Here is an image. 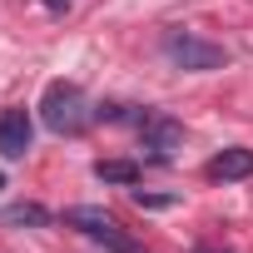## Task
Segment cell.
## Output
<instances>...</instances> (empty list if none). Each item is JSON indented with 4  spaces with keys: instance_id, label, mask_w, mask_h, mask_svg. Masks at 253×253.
Segmentation results:
<instances>
[{
    "instance_id": "obj_1",
    "label": "cell",
    "mask_w": 253,
    "mask_h": 253,
    "mask_svg": "<svg viewBox=\"0 0 253 253\" xmlns=\"http://www.w3.org/2000/svg\"><path fill=\"white\" fill-rule=\"evenodd\" d=\"M40 119H45V129H55V134H80L89 124V104H84L80 84L55 80L45 89V99H40Z\"/></svg>"
},
{
    "instance_id": "obj_2",
    "label": "cell",
    "mask_w": 253,
    "mask_h": 253,
    "mask_svg": "<svg viewBox=\"0 0 253 253\" xmlns=\"http://www.w3.org/2000/svg\"><path fill=\"white\" fill-rule=\"evenodd\" d=\"M164 55L179 70H189V75H209V70L228 65V50L213 45V40H204V35H194V30H169L164 35Z\"/></svg>"
},
{
    "instance_id": "obj_3",
    "label": "cell",
    "mask_w": 253,
    "mask_h": 253,
    "mask_svg": "<svg viewBox=\"0 0 253 253\" xmlns=\"http://www.w3.org/2000/svg\"><path fill=\"white\" fill-rule=\"evenodd\" d=\"M139 139H144V154H149V159L169 164V159L179 154V144H184V124L169 119V114H144V119H139Z\"/></svg>"
},
{
    "instance_id": "obj_4",
    "label": "cell",
    "mask_w": 253,
    "mask_h": 253,
    "mask_svg": "<svg viewBox=\"0 0 253 253\" xmlns=\"http://www.w3.org/2000/svg\"><path fill=\"white\" fill-rule=\"evenodd\" d=\"M65 223H70V228H80L84 238H99V243H124V233H119V218H114L109 209L75 204V209H65Z\"/></svg>"
},
{
    "instance_id": "obj_5",
    "label": "cell",
    "mask_w": 253,
    "mask_h": 253,
    "mask_svg": "<svg viewBox=\"0 0 253 253\" xmlns=\"http://www.w3.org/2000/svg\"><path fill=\"white\" fill-rule=\"evenodd\" d=\"M30 134H35V124H30L25 109H5V114H0V154H5V159H25Z\"/></svg>"
},
{
    "instance_id": "obj_6",
    "label": "cell",
    "mask_w": 253,
    "mask_h": 253,
    "mask_svg": "<svg viewBox=\"0 0 253 253\" xmlns=\"http://www.w3.org/2000/svg\"><path fill=\"white\" fill-rule=\"evenodd\" d=\"M253 174V149H223V154H213L209 159V179H218V184H233V179H248Z\"/></svg>"
},
{
    "instance_id": "obj_7",
    "label": "cell",
    "mask_w": 253,
    "mask_h": 253,
    "mask_svg": "<svg viewBox=\"0 0 253 253\" xmlns=\"http://www.w3.org/2000/svg\"><path fill=\"white\" fill-rule=\"evenodd\" d=\"M94 179L99 184H139V164H129V159H99Z\"/></svg>"
},
{
    "instance_id": "obj_8",
    "label": "cell",
    "mask_w": 253,
    "mask_h": 253,
    "mask_svg": "<svg viewBox=\"0 0 253 253\" xmlns=\"http://www.w3.org/2000/svg\"><path fill=\"white\" fill-rule=\"evenodd\" d=\"M5 223H30V228H45V223H50V209H40V204H10V209H5Z\"/></svg>"
},
{
    "instance_id": "obj_9",
    "label": "cell",
    "mask_w": 253,
    "mask_h": 253,
    "mask_svg": "<svg viewBox=\"0 0 253 253\" xmlns=\"http://www.w3.org/2000/svg\"><path fill=\"white\" fill-rule=\"evenodd\" d=\"M134 204H139V209H169L174 199H164V194H144V189H139V194H134Z\"/></svg>"
},
{
    "instance_id": "obj_10",
    "label": "cell",
    "mask_w": 253,
    "mask_h": 253,
    "mask_svg": "<svg viewBox=\"0 0 253 253\" xmlns=\"http://www.w3.org/2000/svg\"><path fill=\"white\" fill-rule=\"evenodd\" d=\"M45 5H50V10H65V5H70V0H45Z\"/></svg>"
},
{
    "instance_id": "obj_11",
    "label": "cell",
    "mask_w": 253,
    "mask_h": 253,
    "mask_svg": "<svg viewBox=\"0 0 253 253\" xmlns=\"http://www.w3.org/2000/svg\"><path fill=\"white\" fill-rule=\"evenodd\" d=\"M199 253H213V248H199Z\"/></svg>"
},
{
    "instance_id": "obj_12",
    "label": "cell",
    "mask_w": 253,
    "mask_h": 253,
    "mask_svg": "<svg viewBox=\"0 0 253 253\" xmlns=\"http://www.w3.org/2000/svg\"><path fill=\"white\" fill-rule=\"evenodd\" d=\"M0 184H5V179H0Z\"/></svg>"
}]
</instances>
